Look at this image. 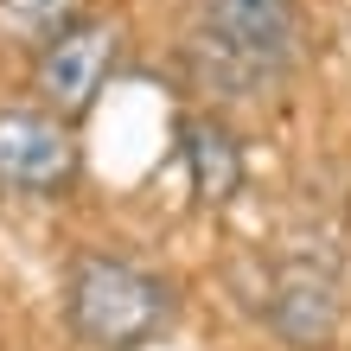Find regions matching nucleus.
Segmentation results:
<instances>
[{
  "instance_id": "7",
  "label": "nucleus",
  "mask_w": 351,
  "mask_h": 351,
  "mask_svg": "<svg viewBox=\"0 0 351 351\" xmlns=\"http://www.w3.org/2000/svg\"><path fill=\"white\" fill-rule=\"evenodd\" d=\"M84 19V0H0V38L13 45H51L64 26Z\"/></svg>"
},
{
  "instance_id": "6",
  "label": "nucleus",
  "mask_w": 351,
  "mask_h": 351,
  "mask_svg": "<svg viewBox=\"0 0 351 351\" xmlns=\"http://www.w3.org/2000/svg\"><path fill=\"white\" fill-rule=\"evenodd\" d=\"M179 160H185V185L204 211H223L243 192V141L223 115H185L179 121Z\"/></svg>"
},
{
  "instance_id": "2",
  "label": "nucleus",
  "mask_w": 351,
  "mask_h": 351,
  "mask_svg": "<svg viewBox=\"0 0 351 351\" xmlns=\"http://www.w3.org/2000/svg\"><path fill=\"white\" fill-rule=\"evenodd\" d=\"M198 38L237 84H268L300 51V0H198Z\"/></svg>"
},
{
  "instance_id": "5",
  "label": "nucleus",
  "mask_w": 351,
  "mask_h": 351,
  "mask_svg": "<svg viewBox=\"0 0 351 351\" xmlns=\"http://www.w3.org/2000/svg\"><path fill=\"white\" fill-rule=\"evenodd\" d=\"M339 319H345V294H339L332 262L287 256L268 281V332L294 351H326L339 339Z\"/></svg>"
},
{
  "instance_id": "3",
  "label": "nucleus",
  "mask_w": 351,
  "mask_h": 351,
  "mask_svg": "<svg viewBox=\"0 0 351 351\" xmlns=\"http://www.w3.org/2000/svg\"><path fill=\"white\" fill-rule=\"evenodd\" d=\"M77 173H84V147L77 128L58 121L38 102H13L0 109V192L19 198H64Z\"/></svg>"
},
{
  "instance_id": "1",
  "label": "nucleus",
  "mask_w": 351,
  "mask_h": 351,
  "mask_svg": "<svg viewBox=\"0 0 351 351\" xmlns=\"http://www.w3.org/2000/svg\"><path fill=\"white\" fill-rule=\"evenodd\" d=\"M179 294L167 275L141 268L134 256L84 250L64 275V326L90 351H141L173 326Z\"/></svg>"
},
{
  "instance_id": "4",
  "label": "nucleus",
  "mask_w": 351,
  "mask_h": 351,
  "mask_svg": "<svg viewBox=\"0 0 351 351\" xmlns=\"http://www.w3.org/2000/svg\"><path fill=\"white\" fill-rule=\"evenodd\" d=\"M115 51H121V19H109V13H84L51 45H38V64H32L38 109H51L58 121L90 115V102L102 96V84L115 71Z\"/></svg>"
}]
</instances>
